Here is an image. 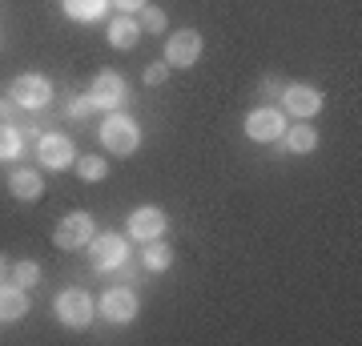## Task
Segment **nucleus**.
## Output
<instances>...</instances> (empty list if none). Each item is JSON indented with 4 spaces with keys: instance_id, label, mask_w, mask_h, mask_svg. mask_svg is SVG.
<instances>
[{
    "instance_id": "dca6fc26",
    "label": "nucleus",
    "mask_w": 362,
    "mask_h": 346,
    "mask_svg": "<svg viewBox=\"0 0 362 346\" xmlns=\"http://www.w3.org/2000/svg\"><path fill=\"white\" fill-rule=\"evenodd\" d=\"M278 145H282L286 154H314V145H318V133H314L310 125H286V133L278 137Z\"/></svg>"
},
{
    "instance_id": "f8f14e48",
    "label": "nucleus",
    "mask_w": 362,
    "mask_h": 346,
    "mask_svg": "<svg viewBox=\"0 0 362 346\" xmlns=\"http://www.w3.org/2000/svg\"><path fill=\"white\" fill-rule=\"evenodd\" d=\"M37 161L45 169H69L77 161V149H73V142H69L65 133H45L37 145Z\"/></svg>"
},
{
    "instance_id": "6e6552de",
    "label": "nucleus",
    "mask_w": 362,
    "mask_h": 346,
    "mask_svg": "<svg viewBox=\"0 0 362 346\" xmlns=\"http://www.w3.org/2000/svg\"><path fill=\"white\" fill-rule=\"evenodd\" d=\"M129 97V89H125V77L121 73H113V69H105V73H97L89 85V101L93 109H105V113H113L117 105Z\"/></svg>"
},
{
    "instance_id": "39448f33",
    "label": "nucleus",
    "mask_w": 362,
    "mask_h": 346,
    "mask_svg": "<svg viewBox=\"0 0 362 346\" xmlns=\"http://www.w3.org/2000/svg\"><path fill=\"white\" fill-rule=\"evenodd\" d=\"M202 49H206V40L197 28H181V33H169L165 40V64L169 69H194L202 61Z\"/></svg>"
},
{
    "instance_id": "4468645a",
    "label": "nucleus",
    "mask_w": 362,
    "mask_h": 346,
    "mask_svg": "<svg viewBox=\"0 0 362 346\" xmlns=\"http://www.w3.org/2000/svg\"><path fill=\"white\" fill-rule=\"evenodd\" d=\"M8 193H13L16 202H40V197H45V181H40L37 169H13Z\"/></svg>"
},
{
    "instance_id": "393cba45",
    "label": "nucleus",
    "mask_w": 362,
    "mask_h": 346,
    "mask_svg": "<svg viewBox=\"0 0 362 346\" xmlns=\"http://www.w3.org/2000/svg\"><path fill=\"white\" fill-rule=\"evenodd\" d=\"M109 4H117V8H121L125 16H133V13H141V8L149 4V0H109Z\"/></svg>"
},
{
    "instance_id": "f257e3e1",
    "label": "nucleus",
    "mask_w": 362,
    "mask_h": 346,
    "mask_svg": "<svg viewBox=\"0 0 362 346\" xmlns=\"http://www.w3.org/2000/svg\"><path fill=\"white\" fill-rule=\"evenodd\" d=\"M101 145L117 157L137 154V145H141V125H137L129 113H117L113 109V113L101 121Z\"/></svg>"
},
{
    "instance_id": "a878e982",
    "label": "nucleus",
    "mask_w": 362,
    "mask_h": 346,
    "mask_svg": "<svg viewBox=\"0 0 362 346\" xmlns=\"http://www.w3.org/2000/svg\"><path fill=\"white\" fill-rule=\"evenodd\" d=\"M13 109H21L13 97H8V101H0V121H8V117H13Z\"/></svg>"
},
{
    "instance_id": "f03ea898",
    "label": "nucleus",
    "mask_w": 362,
    "mask_h": 346,
    "mask_svg": "<svg viewBox=\"0 0 362 346\" xmlns=\"http://www.w3.org/2000/svg\"><path fill=\"white\" fill-rule=\"evenodd\" d=\"M52 314H57V322L69 326V330H85V326L97 318V302H93L85 290H61L57 302H52Z\"/></svg>"
},
{
    "instance_id": "ddd939ff",
    "label": "nucleus",
    "mask_w": 362,
    "mask_h": 346,
    "mask_svg": "<svg viewBox=\"0 0 362 346\" xmlns=\"http://www.w3.org/2000/svg\"><path fill=\"white\" fill-rule=\"evenodd\" d=\"M28 314V294L16 282H0V326L21 322Z\"/></svg>"
},
{
    "instance_id": "a211bd4d",
    "label": "nucleus",
    "mask_w": 362,
    "mask_h": 346,
    "mask_svg": "<svg viewBox=\"0 0 362 346\" xmlns=\"http://www.w3.org/2000/svg\"><path fill=\"white\" fill-rule=\"evenodd\" d=\"M65 4V16L81 21V25H89V21H101L105 8H109V0H61Z\"/></svg>"
},
{
    "instance_id": "6ab92c4d",
    "label": "nucleus",
    "mask_w": 362,
    "mask_h": 346,
    "mask_svg": "<svg viewBox=\"0 0 362 346\" xmlns=\"http://www.w3.org/2000/svg\"><path fill=\"white\" fill-rule=\"evenodd\" d=\"M73 169H77V178L81 181H105L109 178V161H105V157H77V161H73Z\"/></svg>"
},
{
    "instance_id": "9b49d317",
    "label": "nucleus",
    "mask_w": 362,
    "mask_h": 346,
    "mask_svg": "<svg viewBox=\"0 0 362 346\" xmlns=\"http://www.w3.org/2000/svg\"><path fill=\"white\" fill-rule=\"evenodd\" d=\"M165 230H169V214L161 205H137L129 214V238H137V242H153Z\"/></svg>"
},
{
    "instance_id": "9d476101",
    "label": "nucleus",
    "mask_w": 362,
    "mask_h": 346,
    "mask_svg": "<svg viewBox=\"0 0 362 346\" xmlns=\"http://www.w3.org/2000/svg\"><path fill=\"white\" fill-rule=\"evenodd\" d=\"M282 109L298 121H310L314 113H322V93L314 89V85H282Z\"/></svg>"
},
{
    "instance_id": "4be33fe9",
    "label": "nucleus",
    "mask_w": 362,
    "mask_h": 346,
    "mask_svg": "<svg viewBox=\"0 0 362 346\" xmlns=\"http://www.w3.org/2000/svg\"><path fill=\"white\" fill-rule=\"evenodd\" d=\"M13 282L21 286V290H33V286L40 282V266L37 262H16L13 266Z\"/></svg>"
},
{
    "instance_id": "7ed1b4c3",
    "label": "nucleus",
    "mask_w": 362,
    "mask_h": 346,
    "mask_svg": "<svg viewBox=\"0 0 362 346\" xmlns=\"http://www.w3.org/2000/svg\"><path fill=\"white\" fill-rule=\"evenodd\" d=\"M93 233H97V221H93L85 209H73V214H65V218L57 221L52 246H57V250H85Z\"/></svg>"
},
{
    "instance_id": "423d86ee",
    "label": "nucleus",
    "mask_w": 362,
    "mask_h": 346,
    "mask_svg": "<svg viewBox=\"0 0 362 346\" xmlns=\"http://www.w3.org/2000/svg\"><path fill=\"white\" fill-rule=\"evenodd\" d=\"M8 97H13L21 109H45L52 101V81L40 77V73H21V77L8 85Z\"/></svg>"
},
{
    "instance_id": "f3484780",
    "label": "nucleus",
    "mask_w": 362,
    "mask_h": 346,
    "mask_svg": "<svg viewBox=\"0 0 362 346\" xmlns=\"http://www.w3.org/2000/svg\"><path fill=\"white\" fill-rule=\"evenodd\" d=\"M141 266L149 270V274H161V270L173 266V250H169V246L161 242V238L145 242V250H141Z\"/></svg>"
},
{
    "instance_id": "412c9836",
    "label": "nucleus",
    "mask_w": 362,
    "mask_h": 346,
    "mask_svg": "<svg viewBox=\"0 0 362 346\" xmlns=\"http://www.w3.org/2000/svg\"><path fill=\"white\" fill-rule=\"evenodd\" d=\"M137 25H141V33H153V37H161V33H165V13H161V8H153V4H145L141 8V16H137Z\"/></svg>"
},
{
    "instance_id": "2eb2a0df",
    "label": "nucleus",
    "mask_w": 362,
    "mask_h": 346,
    "mask_svg": "<svg viewBox=\"0 0 362 346\" xmlns=\"http://www.w3.org/2000/svg\"><path fill=\"white\" fill-rule=\"evenodd\" d=\"M145 33H141V25H137V16H117L113 25H109V45L113 49H121V52H129V49H137V40H141Z\"/></svg>"
},
{
    "instance_id": "aec40b11",
    "label": "nucleus",
    "mask_w": 362,
    "mask_h": 346,
    "mask_svg": "<svg viewBox=\"0 0 362 346\" xmlns=\"http://www.w3.org/2000/svg\"><path fill=\"white\" fill-rule=\"evenodd\" d=\"M16 154H21V133H16V125L0 121V161H13Z\"/></svg>"
},
{
    "instance_id": "5701e85b",
    "label": "nucleus",
    "mask_w": 362,
    "mask_h": 346,
    "mask_svg": "<svg viewBox=\"0 0 362 346\" xmlns=\"http://www.w3.org/2000/svg\"><path fill=\"white\" fill-rule=\"evenodd\" d=\"M89 113H93V101H89V93H85V97H77V101L69 105V117H73V121H85Z\"/></svg>"
},
{
    "instance_id": "0eeeda50",
    "label": "nucleus",
    "mask_w": 362,
    "mask_h": 346,
    "mask_svg": "<svg viewBox=\"0 0 362 346\" xmlns=\"http://www.w3.org/2000/svg\"><path fill=\"white\" fill-rule=\"evenodd\" d=\"M125 258H129V242L121 233H97V238H89L93 270H117V266H125Z\"/></svg>"
},
{
    "instance_id": "b1692460",
    "label": "nucleus",
    "mask_w": 362,
    "mask_h": 346,
    "mask_svg": "<svg viewBox=\"0 0 362 346\" xmlns=\"http://www.w3.org/2000/svg\"><path fill=\"white\" fill-rule=\"evenodd\" d=\"M169 77V64H161V61H157V64H149V69H145V85H161V81H165Z\"/></svg>"
},
{
    "instance_id": "bb28decb",
    "label": "nucleus",
    "mask_w": 362,
    "mask_h": 346,
    "mask_svg": "<svg viewBox=\"0 0 362 346\" xmlns=\"http://www.w3.org/2000/svg\"><path fill=\"white\" fill-rule=\"evenodd\" d=\"M4 274H8V262H4V254H0V282H4Z\"/></svg>"
},
{
    "instance_id": "1a4fd4ad",
    "label": "nucleus",
    "mask_w": 362,
    "mask_h": 346,
    "mask_svg": "<svg viewBox=\"0 0 362 346\" xmlns=\"http://www.w3.org/2000/svg\"><path fill=\"white\" fill-rule=\"evenodd\" d=\"M282 133H286V113H282V109L262 105V109H254V113L246 117V137H250V142L274 145Z\"/></svg>"
},
{
    "instance_id": "20e7f679",
    "label": "nucleus",
    "mask_w": 362,
    "mask_h": 346,
    "mask_svg": "<svg viewBox=\"0 0 362 346\" xmlns=\"http://www.w3.org/2000/svg\"><path fill=\"white\" fill-rule=\"evenodd\" d=\"M137 310H141V302H137V294L129 286H109L101 294V302H97V314L105 322H113V326H129L137 318Z\"/></svg>"
}]
</instances>
